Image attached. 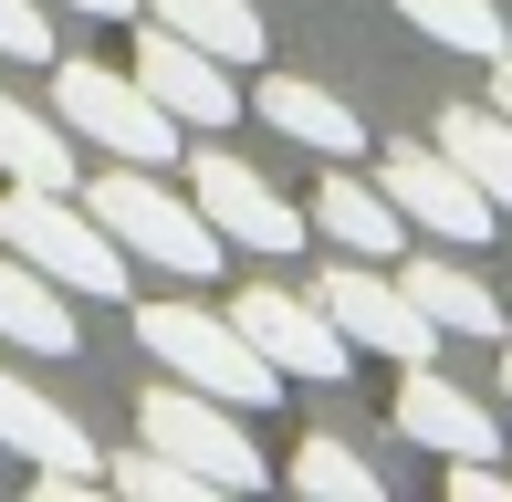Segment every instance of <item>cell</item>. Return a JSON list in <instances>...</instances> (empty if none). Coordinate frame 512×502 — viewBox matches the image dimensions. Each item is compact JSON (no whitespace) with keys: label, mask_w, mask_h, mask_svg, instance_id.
Returning a JSON list of instances; mask_svg holds the SVG:
<instances>
[{"label":"cell","mask_w":512,"mask_h":502,"mask_svg":"<svg viewBox=\"0 0 512 502\" xmlns=\"http://www.w3.org/2000/svg\"><path fill=\"white\" fill-rule=\"evenodd\" d=\"M0 251H21L32 272H53L74 304H126V241L84 210L74 189H0Z\"/></svg>","instance_id":"cell-1"},{"label":"cell","mask_w":512,"mask_h":502,"mask_svg":"<svg viewBox=\"0 0 512 502\" xmlns=\"http://www.w3.org/2000/svg\"><path fill=\"white\" fill-rule=\"evenodd\" d=\"M84 210H95L105 231L126 241V262H157V272H178V283H220V262H230V241L209 231L199 199L157 189V178H147V168H126V157L84 178Z\"/></svg>","instance_id":"cell-2"},{"label":"cell","mask_w":512,"mask_h":502,"mask_svg":"<svg viewBox=\"0 0 512 502\" xmlns=\"http://www.w3.org/2000/svg\"><path fill=\"white\" fill-rule=\"evenodd\" d=\"M136 346H147L168 377H189V387H209V398H230V408H272V398H283V367H272V356L251 346L230 314L189 304V293L136 304Z\"/></svg>","instance_id":"cell-3"},{"label":"cell","mask_w":512,"mask_h":502,"mask_svg":"<svg viewBox=\"0 0 512 502\" xmlns=\"http://www.w3.org/2000/svg\"><path fill=\"white\" fill-rule=\"evenodd\" d=\"M53 116L84 136V147H105V157H126V168H178V126L168 105L147 95L136 74H115V63H53Z\"/></svg>","instance_id":"cell-4"},{"label":"cell","mask_w":512,"mask_h":502,"mask_svg":"<svg viewBox=\"0 0 512 502\" xmlns=\"http://www.w3.org/2000/svg\"><path fill=\"white\" fill-rule=\"evenodd\" d=\"M136 440L168 450V461H189L209 492H262V482H272V461L251 450L241 408L209 398V387H189V377H168V387H147V398H136Z\"/></svg>","instance_id":"cell-5"},{"label":"cell","mask_w":512,"mask_h":502,"mask_svg":"<svg viewBox=\"0 0 512 502\" xmlns=\"http://www.w3.org/2000/svg\"><path fill=\"white\" fill-rule=\"evenodd\" d=\"M377 189L398 199L408 231H429V241H450V251H481V241L502 231V210L471 189V168H460L439 136H398V147H377Z\"/></svg>","instance_id":"cell-6"},{"label":"cell","mask_w":512,"mask_h":502,"mask_svg":"<svg viewBox=\"0 0 512 502\" xmlns=\"http://www.w3.org/2000/svg\"><path fill=\"white\" fill-rule=\"evenodd\" d=\"M314 304L335 314V335H345L356 356H398V367H429V356L450 346V335H439L429 314L408 304V283H398V272H387V262H356V251L314 272Z\"/></svg>","instance_id":"cell-7"},{"label":"cell","mask_w":512,"mask_h":502,"mask_svg":"<svg viewBox=\"0 0 512 502\" xmlns=\"http://www.w3.org/2000/svg\"><path fill=\"white\" fill-rule=\"evenodd\" d=\"M178 168H189V199L209 210V231H220L230 251H304V241H314V220L293 210V199L272 189L251 157H230V147H189Z\"/></svg>","instance_id":"cell-8"},{"label":"cell","mask_w":512,"mask_h":502,"mask_svg":"<svg viewBox=\"0 0 512 502\" xmlns=\"http://www.w3.org/2000/svg\"><path fill=\"white\" fill-rule=\"evenodd\" d=\"M230 325H241L251 346H262L272 367H283V377H304V387H335L345 367H356V346L335 335V314H324L314 293H293V283H241Z\"/></svg>","instance_id":"cell-9"},{"label":"cell","mask_w":512,"mask_h":502,"mask_svg":"<svg viewBox=\"0 0 512 502\" xmlns=\"http://www.w3.org/2000/svg\"><path fill=\"white\" fill-rule=\"evenodd\" d=\"M126 74L147 84V95L168 105L189 136H220L230 116H241V84H230V63H220V53H199L189 32H168V21H147V42H136Z\"/></svg>","instance_id":"cell-10"},{"label":"cell","mask_w":512,"mask_h":502,"mask_svg":"<svg viewBox=\"0 0 512 502\" xmlns=\"http://www.w3.org/2000/svg\"><path fill=\"white\" fill-rule=\"evenodd\" d=\"M387 419H398L418 450H439V461H502V419L471 398V387L439 377V356L398 377V408H387Z\"/></svg>","instance_id":"cell-11"},{"label":"cell","mask_w":512,"mask_h":502,"mask_svg":"<svg viewBox=\"0 0 512 502\" xmlns=\"http://www.w3.org/2000/svg\"><path fill=\"white\" fill-rule=\"evenodd\" d=\"M304 220H314V241L356 251V262H398V251H408L398 199H387L377 178H356V168H324V178H314V199H304Z\"/></svg>","instance_id":"cell-12"},{"label":"cell","mask_w":512,"mask_h":502,"mask_svg":"<svg viewBox=\"0 0 512 502\" xmlns=\"http://www.w3.org/2000/svg\"><path fill=\"white\" fill-rule=\"evenodd\" d=\"M251 116H262L272 136H293V147H314V157H366V116L335 95V84L262 74V84H251Z\"/></svg>","instance_id":"cell-13"},{"label":"cell","mask_w":512,"mask_h":502,"mask_svg":"<svg viewBox=\"0 0 512 502\" xmlns=\"http://www.w3.org/2000/svg\"><path fill=\"white\" fill-rule=\"evenodd\" d=\"M0 450H21L32 471H63V482H95V440H84V419L74 408H53L42 387H21L11 367H0Z\"/></svg>","instance_id":"cell-14"},{"label":"cell","mask_w":512,"mask_h":502,"mask_svg":"<svg viewBox=\"0 0 512 502\" xmlns=\"http://www.w3.org/2000/svg\"><path fill=\"white\" fill-rule=\"evenodd\" d=\"M398 283H408V304L429 314L439 335H471V346H502V335H512V314H502V293L481 283V272H460V262H439V251H398Z\"/></svg>","instance_id":"cell-15"},{"label":"cell","mask_w":512,"mask_h":502,"mask_svg":"<svg viewBox=\"0 0 512 502\" xmlns=\"http://www.w3.org/2000/svg\"><path fill=\"white\" fill-rule=\"evenodd\" d=\"M0 335H11L21 356H74V346H84L74 293H63L53 272H32L21 251H0Z\"/></svg>","instance_id":"cell-16"},{"label":"cell","mask_w":512,"mask_h":502,"mask_svg":"<svg viewBox=\"0 0 512 502\" xmlns=\"http://www.w3.org/2000/svg\"><path fill=\"white\" fill-rule=\"evenodd\" d=\"M0 178H21V189H74V126L63 116H32L21 95H0Z\"/></svg>","instance_id":"cell-17"},{"label":"cell","mask_w":512,"mask_h":502,"mask_svg":"<svg viewBox=\"0 0 512 502\" xmlns=\"http://www.w3.org/2000/svg\"><path fill=\"white\" fill-rule=\"evenodd\" d=\"M439 147H450L460 168H471V189L512 220V116L502 105H450V116H439Z\"/></svg>","instance_id":"cell-18"},{"label":"cell","mask_w":512,"mask_h":502,"mask_svg":"<svg viewBox=\"0 0 512 502\" xmlns=\"http://www.w3.org/2000/svg\"><path fill=\"white\" fill-rule=\"evenodd\" d=\"M157 21H168V32H189L199 53H220L230 74H241V63H262V11H251V0H147Z\"/></svg>","instance_id":"cell-19"},{"label":"cell","mask_w":512,"mask_h":502,"mask_svg":"<svg viewBox=\"0 0 512 502\" xmlns=\"http://www.w3.org/2000/svg\"><path fill=\"white\" fill-rule=\"evenodd\" d=\"M398 21H408V32H429V42H450V53H471V63L512 53V32H502L492 0H398Z\"/></svg>","instance_id":"cell-20"},{"label":"cell","mask_w":512,"mask_h":502,"mask_svg":"<svg viewBox=\"0 0 512 502\" xmlns=\"http://www.w3.org/2000/svg\"><path fill=\"white\" fill-rule=\"evenodd\" d=\"M283 482H293V492H314V502H387L377 461H366V450H345V440H304Z\"/></svg>","instance_id":"cell-21"},{"label":"cell","mask_w":512,"mask_h":502,"mask_svg":"<svg viewBox=\"0 0 512 502\" xmlns=\"http://www.w3.org/2000/svg\"><path fill=\"white\" fill-rule=\"evenodd\" d=\"M105 482H115V492H136V502H209L199 471H189V461H168V450H147V440H136L126 461H105Z\"/></svg>","instance_id":"cell-22"},{"label":"cell","mask_w":512,"mask_h":502,"mask_svg":"<svg viewBox=\"0 0 512 502\" xmlns=\"http://www.w3.org/2000/svg\"><path fill=\"white\" fill-rule=\"evenodd\" d=\"M0 63H53V11L42 0H0Z\"/></svg>","instance_id":"cell-23"},{"label":"cell","mask_w":512,"mask_h":502,"mask_svg":"<svg viewBox=\"0 0 512 502\" xmlns=\"http://www.w3.org/2000/svg\"><path fill=\"white\" fill-rule=\"evenodd\" d=\"M439 482H450V502H512L502 461H439Z\"/></svg>","instance_id":"cell-24"},{"label":"cell","mask_w":512,"mask_h":502,"mask_svg":"<svg viewBox=\"0 0 512 502\" xmlns=\"http://www.w3.org/2000/svg\"><path fill=\"white\" fill-rule=\"evenodd\" d=\"M84 21H126V11H147V0H74Z\"/></svg>","instance_id":"cell-25"},{"label":"cell","mask_w":512,"mask_h":502,"mask_svg":"<svg viewBox=\"0 0 512 502\" xmlns=\"http://www.w3.org/2000/svg\"><path fill=\"white\" fill-rule=\"evenodd\" d=\"M492 105L512 116V53H492Z\"/></svg>","instance_id":"cell-26"},{"label":"cell","mask_w":512,"mask_h":502,"mask_svg":"<svg viewBox=\"0 0 512 502\" xmlns=\"http://www.w3.org/2000/svg\"><path fill=\"white\" fill-rule=\"evenodd\" d=\"M502 398H512V335H502Z\"/></svg>","instance_id":"cell-27"}]
</instances>
